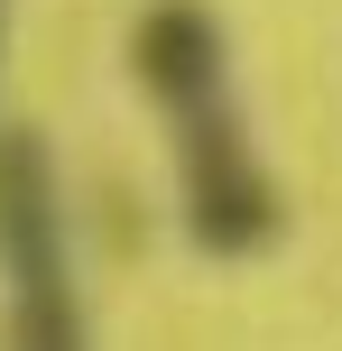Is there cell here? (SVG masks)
Masks as SVG:
<instances>
[{"instance_id":"obj_1","label":"cell","mask_w":342,"mask_h":351,"mask_svg":"<svg viewBox=\"0 0 342 351\" xmlns=\"http://www.w3.org/2000/svg\"><path fill=\"white\" fill-rule=\"evenodd\" d=\"M130 65L139 93L176 130V185H185V231L213 259H250L278 241V176L259 167V139L241 121L232 56H222V19L204 0H158L130 28Z\"/></svg>"},{"instance_id":"obj_2","label":"cell","mask_w":342,"mask_h":351,"mask_svg":"<svg viewBox=\"0 0 342 351\" xmlns=\"http://www.w3.org/2000/svg\"><path fill=\"white\" fill-rule=\"evenodd\" d=\"M0 278H10V342L19 351H93L74 296L56 158L37 130H0Z\"/></svg>"}]
</instances>
